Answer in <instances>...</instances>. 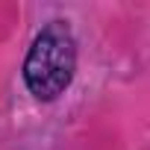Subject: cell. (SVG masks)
<instances>
[{
  "label": "cell",
  "mask_w": 150,
  "mask_h": 150,
  "mask_svg": "<svg viewBox=\"0 0 150 150\" xmlns=\"http://www.w3.org/2000/svg\"><path fill=\"white\" fill-rule=\"evenodd\" d=\"M74 74H77V38L68 21H47L27 50L24 86L35 100L53 103L71 88Z\"/></svg>",
  "instance_id": "1"
}]
</instances>
